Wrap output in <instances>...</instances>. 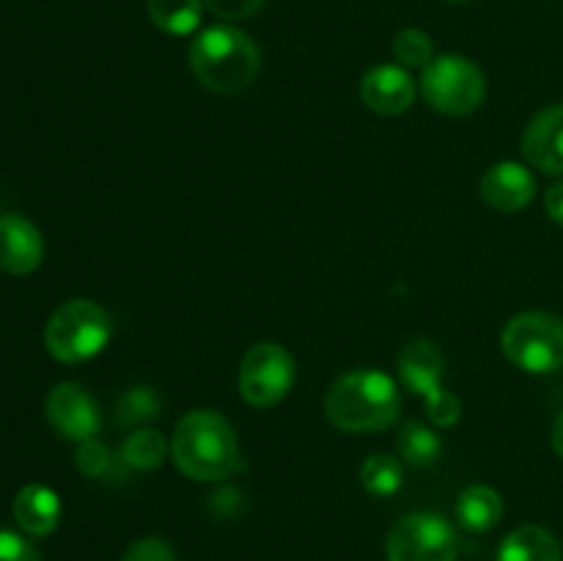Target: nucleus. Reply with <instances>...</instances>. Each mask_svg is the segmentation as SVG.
Listing matches in <instances>:
<instances>
[{
	"mask_svg": "<svg viewBox=\"0 0 563 561\" xmlns=\"http://www.w3.org/2000/svg\"><path fill=\"white\" fill-rule=\"evenodd\" d=\"M421 94L438 113L467 116L482 108L487 97V77L482 66L465 55H438L423 66Z\"/></svg>",
	"mask_w": 563,
	"mask_h": 561,
	"instance_id": "obj_6",
	"label": "nucleus"
},
{
	"mask_svg": "<svg viewBox=\"0 0 563 561\" xmlns=\"http://www.w3.org/2000/svg\"><path fill=\"white\" fill-rule=\"evenodd\" d=\"M75 462H77V471L82 473V476L88 479H102L104 473L110 471V449L102 443V440L91 438V440H82V443H77V454H75Z\"/></svg>",
	"mask_w": 563,
	"mask_h": 561,
	"instance_id": "obj_24",
	"label": "nucleus"
},
{
	"mask_svg": "<svg viewBox=\"0 0 563 561\" xmlns=\"http://www.w3.org/2000/svg\"><path fill=\"white\" fill-rule=\"evenodd\" d=\"M500 350L528 374H553L563 366V319L550 311H522L506 322Z\"/></svg>",
	"mask_w": 563,
	"mask_h": 561,
	"instance_id": "obj_5",
	"label": "nucleus"
},
{
	"mask_svg": "<svg viewBox=\"0 0 563 561\" xmlns=\"http://www.w3.org/2000/svg\"><path fill=\"white\" fill-rule=\"evenodd\" d=\"M170 457L190 482H223L240 465L234 427L214 410H190L176 421Z\"/></svg>",
	"mask_w": 563,
	"mask_h": 561,
	"instance_id": "obj_2",
	"label": "nucleus"
},
{
	"mask_svg": "<svg viewBox=\"0 0 563 561\" xmlns=\"http://www.w3.org/2000/svg\"><path fill=\"white\" fill-rule=\"evenodd\" d=\"M124 462L135 471H154L170 454V440H165L157 429H137L124 443Z\"/></svg>",
	"mask_w": 563,
	"mask_h": 561,
	"instance_id": "obj_20",
	"label": "nucleus"
},
{
	"mask_svg": "<svg viewBox=\"0 0 563 561\" xmlns=\"http://www.w3.org/2000/svg\"><path fill=\"white\" fill-rule=\"evenodd\" d=\"M550 440H553V451L563 460V410L553 421V435H550Z\"/></svg>",
	"mask_w": 563,
	"mask_h": 561,
	"instance_id": "obj_29",
	"label": "nucleus"
},
{
	"mask_svg": "<svg viewBox=\"0 0 563 561\" xmlns=\"http://www.w3.org/2000/svg\"><path fill=\"white\" fill-rule=\"evenodd\" d=\"M440 449H443V443H440L434 429H429L427 424H418V421L405 424V429H401L399 435V454L407 465H416V468L432 465V462L440 457Z\"/></svg>",
	"mask_w": 563,
	"mask_h": 561,
	"instance_id": "obj_21",
	"label": "nucleus"
},
{
	"mask_svg": "<svg viewBox=\"0 0 563 561\" xmlns=\"http://www.w3.org/2000/svg\"><path fill=\"white\" fill-rule=\"evenodd\" d=\"M478 196L495 212L515 215L533 201L537 179L522 163L506 160V163H495L493 168L484 170L482 182H478Z\"/></svg>",
	"mask_w": 563,
	"mask_h": 561,
	"instance_id": "obj_11",
	"label": "nucleus"
},
{
	"mask_svg": "<svg viewBox=\"0 0 563 561\" xmlns=\"http://www.w3.org/2000/svg\"><path fill=\"white\" fill-rule=\"evenodd\" d=\"M0 561H38V550L20 534L0 528Z\"/></svg>",
	"mask_w": 563,
	"mask_h": 561,
	"instance_id": "obj_27",
	"label": "nucleus"
},
{
	"mask_svg": "<svg viewBox=\"0 0 563 561\" xmlns=\"http://www.w3.org/2000/svg\"><path fill=\"white\" fill-rule=\"evenodd\" d=\"M385 556L388 561H456L460 542L443 515L412 512L390 528Z\"/></svg>",
	"mask_w": 563,
	"mask_h": 561,
	"instance_id": "obj_9",
	"label": "nucleus"
},
{
	"mask_svg": "<svg viewBox=\"0 0 563 561\" xmlns=\"http://www.w3.org/2000/svg\"><path fill=\"white\" fill-rule=\"evenodd\" d=\"M146 11L168 36H190L201 25L203 0H146Z\"/></svg>",
	"mask_w": 563,
	"mask_h": 561,
	"instance_id": "obj_18",
	"label": "nucleus"
},
{
	"mask_svg": "<svg viewBox=\"0 0 563 561\" xmlns=\"http://www.w3.org/2000/svg\"><path fill=\"white\" fill-rule=\"evenodd\" d=\"M42 262V231L25 215H0V270L9 275H31Z\"/></svg>",
	"mask_w": 563,
	"mask_h": 561,
	"instance_id": "obj_14",
	"label": "nucleus"
},
{
	"mask_svg": "<svg viewBox=\"0 0 563 561\" xmlns=\"http://www.w3.org/2000/svg\"><path fill=\"white\" fill-rule=\"evenodd\" d=\"M405 482V468L396 457L390 454H372L361 465V484L366 493L379 495V498H388L396 495Z\"/></svg>",
	"mask_w": 563,
	"mask_h": 561,
	"instance_id": "obj_19",
	"label": "nucleus"
},
{
	"mask_svg": "<svg viewBox=\"0 0 563 561\" xmlns=\"http://www.w3.org/2000/svg\"><path fill=\"white\" fill-rule=\"evenodd\" d=\"M399 377L407 391L423 396L429 421L438 427H454L462 418L460 396L443 385V355L427 339H416L401 350Z\"/></svg>",
	"mask_w": 563,
	"mask_h": 561,
	"instance_id": "obj_7",
	"label": "nucleus"
},
{
	"mask_svg": "<svg viewBox=\"0 0 563 561\" xmlns=\"http://www.w3.org/2000/svg\"><path fill=\"white\" fill-rule=\"evenodd\" d=\"M401 413L394 377L379 369H355L333 380L324 394V416L341 432H383Z\"/></svg>",
	"mask_w": 563,
	"mask_h": 561,
	"instance_id": "obj_1",
	"label": "nucleus"
},
{
	"mask_svg": "<svg viewBox=\"0 0 563 561\" xmlns=\"http://www.w3.org/2000/svg\"><path fill=\"white\" fill-rule=\"evenodd\" d=\"M504 517V498L489 484H471L456 498V520L465 531H493Z\"/></svg>",
	"mask_w": 563,
	"mask_h": 561,
	"instance_id": "obj_16",
	"label": "nucleus"
},
{
	"mask_svg": "<svg viewBox=\"0 0 563 561\" xmlns=\"http://www.w3.org/2000/svg\"><path fill=\"white\" fill-rule=\"evenodd\" d=\"M449 3H467V0H449Z\"/></svg>",
	"mask_w": 563,
	"mask_h": 561,
	"instance_id": "obj_30",
	"label": "nucleus"
},
{
	"mask_svg": "<svg viewBox=\"0 0 563 561\" xmlns=\"http://www.w3.org/2000/svg\"><path fill=\"white\" fill-rule=\"evenodd\" d=\"M44 416H47L49 427L71 443H82V440L97 438L99 427H102V416L88 394L86 385L80 383H58L44 399Z\"/></svg>",
	"mask_w": 563,
	"mask_h": 561,
	"instance_id": "obj_10",
	"label": "nucleus"
},
{
	"mask_svg": "<svg viewBox=\"0 0 563 561\" xmlns=\"http://www.w3.org/2000/svg\"><path fill=\"white\" fill-rule=\"evenodd\" d=\"M121 561H176V553L163 537H143L124 550Z\"/></svg>",
	"mask_w": 563,
	"mask_h": 561,
	"instance_id": "obj_25",
	"label": "nucleus"
},
{
	"mask_svg": "<svg viewBox=\"0 0 563 561\" xmlns=\"http://www.w3.org/2000/svg\"><path fill=\"white\" fill-rule=\"evenodd\" d=\"M14 520L31 537H47L60 522V498L44 484H25L14 495Z\"/></svg>",
	"mask_w": 563,
	"mask_h": 561,
	"instance_id": "obj_15",
	"label": "nucleus"
},
{
	"mask_svg": "<svg viewBox=\"0 0 563 561\" xmlns=\"http://www.w3.org/2000/svg\"><path fill=\"white\" fill-rule=\"evenodd\" d=\"M544 209H548L553 223L563 226V182H555V185L548 187V193H544Z\"/></svg>",
	"mask_w": 563,
	"mask_h": 561,
	"instance_id": "obj_28",
	"label": "nucleus"
},
{
	"mask_svg": "<svg viewBox=\"0 0 563 561\" xmlns=\"http://www.w3.org/2000/svg\"><path fill=\"white\" fill-rule=\"evenodd\" d=\"M522 157L548 176H563V105L539 110L522 132Z\"/></svg>",
	"mask_w": 563,
	"mask_h": 561,
	"instance_id": "obj_12",
	"label": "nucleus"
},
{
	"mask_svg": "<svg viewBox=\"0 0 563 561\" xmlns=\"http://www.w3.org/2000/svg\"><path fill=\"white\" fill-rule=\"evenodd\" d=\"M297 380L295 358L275 341H258L242 355L240 394L251 407L267 410L289 396Z\"/></svg>",
	"mask_w": 563,
	"mask_h": 561,
	"instance_id": "obj_8",
	"label": "nucleus"
},
{
	"mask_svg": "<svg viewBox=\"0 0 563 561\" xmlns=\"http://www.w3.org/2000/svg\"><path fill=\"white\" fill-rule=\"evenodd\" d=\"M394 55L407 69H418V66L423 69L434 58V44L421 28H405L394 36Z\"/></svg>",
	"mask_w": 563,
	"mask_h": 561,
	"instance_id": "obj_23",
	"label": "nucleus"
},
{
	"mask_svg": "<svg viewBox=\"0 0 563 561\" xmlns=\"http://www.w3.org/2000/svg\"><path fill=\"white\" fill-rule=\"evenodd\" d=\"M190 69L203 88L214 94H240L256 80L262 53L245 31L234 25H212L192 38Z\"/></svg>",
	"mask_w": 563,
	"mask_h": 561,
	"instance_id": "obj_3",
	"label": "nucleus"
},
{
	"mask_svg": "<svg viewBox=\"0 0 563 561\" xmlns=\"http://www.w3.org/2000/svg\"><path fill=\"white\" fill-rule=\"evenodd\" d=\"M159 407H163V402H159L157 391L146 388V385H137V388H130L121 394L119 405H115V418H119L121 427H126V424H143L157 418Z\"/></svg>",
	"mask_w": 563,
	"mask_h": 561,
	"instance_id": "obj_22",
	"label": "nucleus"
},
{
	"mask_svg": "<svg viewBox=\"0 0 563 561\" xmlns=\"http://www.w3.org/2000/svg\"><path fill=\"white\" fill-rule=\"evenodd\" d=\"M264 3H267V0H203V6L225 22L247 20V16L256 14Z\"/></svg>",
	"mask_w": 563,
	"mask_h": 561,
	"instance_id": "obj_26",
	"label": "nucleus"
},
{
	"mask_svg": "<svg viewBox=\"0 0 563 561\" xmlns=\"http://www.w3.org/2000/svg\"><path fill=\"white\" fill-rule=\"evenodd\" d=\"M361 99L379 116H401L416 102V80L405 66L379 64L361 80Z\"/></svg>",
	"mask_w": 563,
	"mask_h": 561,
	"instance_id": "obj_13",
	"label": "nucleus"
},
{
	"mask_svg": "<svg viewBox=\"0 0 563 561\" xmlns=\"http://www.w3.org/2000/svg\"><path fill=\"white\" fill-rule=\"evenodd\" d=\"M110 317L99 302L75 297L49 314L44 328V346L60 363H86L108 346Z\"/></svg>",
	"mask_w": 563,
	"mask_h": 561,
	"instance_id": "obj_4",
	"label": "nucleus"
},
{
	"mask_svg": "<svg viewBox=\"0 0 563 561\" xmlns=\"http://www.w3.org/2000/svg\"><path fill=\"white\" fill-rule=\"evenodd\" d=\"M498 561H563V550L548 528L520 526L500 542Z\"/></svg>",
	"mask_w": 563,
	"mask_h": 561,
	"instance_id": "obj_17",
	"label": "nucleus"
}]
</instances>
